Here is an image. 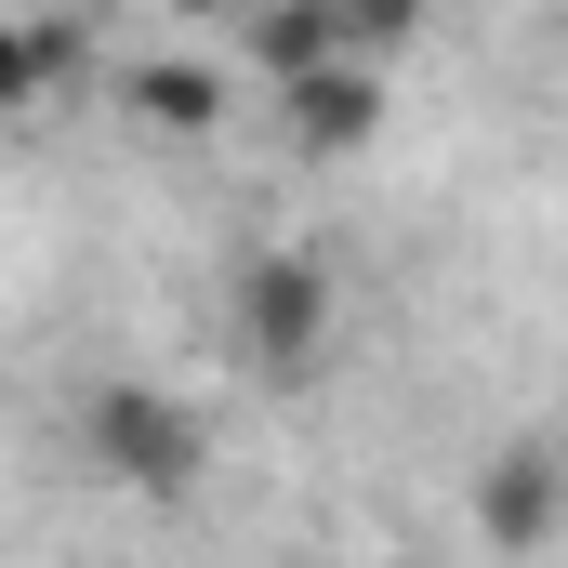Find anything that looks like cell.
Here are the masks:
<instances>
[{"instance_id": "obj_1", "label": "cell", "mask_w": 568, "mask_h": 568, "mask_svg": "<svg viewBox=\"0 0 568 568\" xmlns=\"http://www.w3.org/2000/svg\"><path fill=\"white\" fill-rule=\"evenodd\" d=\"M80 449H93V476L133 489V503H185V489L212 476V424H199L172 384H93V397H80Z\"/></svg>"}, {"instance_id": "obj_2", "label": "cell", "mask_w": 568, "mask_h": 568, "mask_svg": "<svg viewBox=\"0 0 568 568\" xmlns=\"http://www.w3.org/2000/svg\"><path fill=\"white\" fill-rule=\"evenodd\" d=\"M331 265L317 252H239V278H225V331H239V357L265 371V384H304L317 357H331Z\"/></svg>"}, {"instance_id": "obj_3", "label": "cell", "mask_w": 568, "mask_h": 568, "mask_svg": "<svg viewBox=\"0 0 568 568\" xmlns=\"http://www.w3.org/2000/svg\"><path fill=\"white\" fill-rule=\"evenodd\" d=\"M463 516H476V542H489V556H542V542L568 529V449H542V436H503V449L476 463Z\"/></svg>"}, {"instance_id": "obj_4", "label": "cell", "mask_w": 568, "mask_h": 568, "mask_svg": "<svg viewBox=\"0 0 568 568\" xmlns=\"http://www.w3.org/2000/svg\"><path fill=\"white\" fill-rule=\"evenodd\" d=\"M120 120H133L145 145H212L239 120V80H225L212 53H145V67H120Z\"/></svg>"}, {"instance_id": "obj_5", "label": "cell", "mask_w": 568, "mask_h": 568, "mask_svg": "<svg viewBox=\"0 0 568 568\" xmlns=\"http://www.w3.org/2000/svg\"><path fill=\"white\" fill-rule=\"evenodd\" d=\"M278 133H291V159H357V145L384 133V67L344 53V67L291 80V93H278Z\"/></svg>"}, {"instance_id": "obj_6", "label": "cell", "mask_w": 568, "mask_h": 568, "mask_svg": "<svg viewBox=\"0 0 568 568\" xmlns=\"http://www.w3.org/2000/svg\"><path fill=\"white\" fill-rule=\"evenodd\" d=\"M239 40H252V67H265L278 93H291V80H317V67H344V53H371L344 0H265V13L239 27Z\"/></svg>"}, {"instance_id": "obj_7", "label": "cell", "mask_w": 568, "mask_h": 568, "mask_svg": "<svg viewBox=\"0 0 568 568\" xmlns=\"http://www.w3.org/2000/svg\"><path fill=\"white\" fill-rule=\"evenodd\" d=\"M0 80H13V106H53V80H67V27H53V13H27V27H13V53H0Z\"/></svg>"}, {"instance_id": "obj_8", "label": "cell", "mask_w": 568, "mask_h": 568, "mask_svg": "<svg viewBox=\"0 0 568 568\" xmlns=\"http://www.w3.org/2000/svg\"><path fill=\"white\" fill-rule=\"evenodd\" d=\"M344 13H357V40H371V53H397V40H424L436 0H344Z\"/></svg>"}, {"instance_id": "obj_9", "label": "cell", "mask_w": 568, "mask_h": 568, "mask_svg": "<svg viewBox=\"0 0 568 568\" xmlns=\"http://www.w3.org/2000/svg\"><path fill=\"white\" fill-rule=\"evenodd\" d=\"M159 13H172V27H252L265 0H159Z\"/></svg>"}]
</instances>
